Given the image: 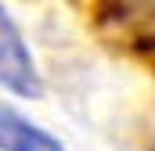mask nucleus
Returning <instances> with one entry per match:
<instances>
[{
    "mask_svg": "<svg viewBox=\"0 0 155 151\" xmlns=\"http://www.w3.org/2000/svg\"><path fill=\"white\" fill-rule=\"evenodd\" d=\"M0 86H7L22 97H40V90H43L33 54H29L25 40L18 36L15 22L4 14V7H0Z\"/></svg>",
    "mask_w": 155,
    "mask_h": 151,
    "instance_id": "obj_1",
    "label": "nucleus"
},
{
    "mask_svg": "<svg viewBox=\"0 0 155 151\" xmlns=\"http://www.w3.org/2000/svg\"><path fill=\"white\" fill-rule=\"evenodd\" d=\"M0 151H65L58 137L33 126L11 104H0Z\"/></svg>",
    "mask_w": 155,
    "mask_h": 151,
    "instance_id": "obj_2",
    "label": "nucleus"
}]
</instances>
